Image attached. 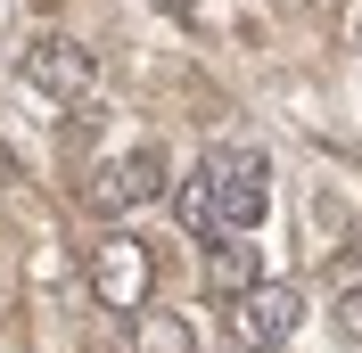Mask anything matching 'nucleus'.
<instances>
[{
  "instance_id": "0eeeda50",
  "label": "nucleus",
  "mask_w": 362,
  "mask_h": 353,
  "mask_svg": "<svg viewBox=\"0 0 362 353\" xmlns=\"http://www.w3.org/2000/svg\"><path fill=\"white\" fill-rule=\"evenodd\" d=\"M132 353H198V329L181 321V312H132Z\"/></svg>"
},
{
  "instance_id": "f257e3e1",
  "label": "nucleus",
  "mask_w": 362,
  "mask_h": 353,
  "mask_svg": "<svg viewBox=\"0 0 362 353\" xmlns=\"http://www.w3.org/2000/svg\"><path fill=\"white\" fill-rule=\"evenodd\" d=\"M206 173H214V214H223V230H255V222L272 214V164L255 148H214Z\"/></svg>"
},
{
  "instance_id": "f8f14e48",
  "label": "nucleus",
  "mask_w": 362,
  "mask_h": 353,
  "mask_svg": "<svg viewBox=\"0 0 362 353\" xmlns=\"http://www.w3.org/2000/svg\"><path fill=\"white\" fill-rule=\"evenodd\" d=\"M165 8H181V0H165Z\"/></svg>"
},
{
  "instance_id": "6e6552de",
  "label": "nucleus",
  "mask_w": 362,
  "mask_h": 353,
  "mask_svg": "<svg viewBox=\"0 0 362 353\" xmlns=\"http://www.w3.org/2000/svg\"><path fill=\"white\" fill-rule=\"evenodd\" d=\"M173 214H181V230H189V239H206V246H214V230H223V214H214V173H206V164H198L189 181H181Z\"/></svg>"
},
{
  "instance_id": "39448f33",
  "label": "nucleus",
  "mask_w": 362,
  "mask_h": 353,
  "mask_svg": "<svg viewBox=\"0 0 362 353\" xmlns=\"http://www.w3.org/2000/svg\"><path fill=\"white\" fill-rule=\"evenodd\" d=\"M296 321H305V296H296L288 280H255L247 296H239V312H230V329L247 337V345H288Z\"/></svg>"
},
{
  "instance_id": "9d476101",
  "label": "nucleus",
  "mask_w": 362,
  "mask_h": 353,
  "mask_svg": "<svg viewBox=\"0 0 362 353\" xmlns=\"http://www.w3.org/2000/svg\"><path fill=\"white\" fill-rule=\"evenodd\" d=\"M354 49H362V0H354Z\"/></svg>"
},
{
  "instance_id": "f03ea898",
  "label": "nucleus",
  "mask_w": 362,
  "mask_h": 353,
  "mask_svg": "<svg viewBox=\"0 0 362 353\" xmlns=\"http://www.w3.org/2000/svg\"><path fill=\"white\" fill-rule=\"evenodd\" d=\"M148 280H157V263H148V246H140L132 230H115V239L90 246V296L107 312H140L148 304Z\"/></svg>"
},
{
  "instance_id": "423d86ee",
  "label": "nucleus",
  "mask_w": 362,
  "mask_h": 353,
  "mask_svg": "<svg viewBox=\"0 0 362 353\" xmlns=\"http://www.w3.org/2000/svg\"><path fill=\"white\" fill-rule=\"evenodd\" d=\"M255 280H264L255 246H239V239H214V246H206V287H214V296H230V304H239Z\"/></svg>"
},
{
  "instance_id": "1a4fd4ad",
  "label": "nucleus",
  "mask_w": 362,
  "mask_h": 353,
  "mask_svg": "<svg viewBox=\"0 0 362 353\" xmlns=\"http://www.w3.org/2000/svg\"><path fill=\"white\" fill-rule=\"evenodd\" d=\"M338 337H346V345H362V280L338 287Z\"/></svg>"
},
{
  "instance_id": "20e7f679",
  "label": "nucleus",
  "mask_w": 362,
  "mask_h": 353,
  "mask_svg": "<svg viewBox=\"0 0 362 353\" xmlns=\"http://www.w3.org/2000/svg\"><path fill=\"white\" fill-rule=\"evenodd\" d=\"M157 189H165V156L157 148H132V156H107V164L90 173L83 205L90 214H132V205H148Z\"/></svg>"
},
{
  "instance_id": "9b49d317",
  "label": "nucleus",
  "mask_w": 362,
  "mask_h": 353,
  "mask_svg": "<svg viewBox=\"0 0 362 353\" xmlns=\"http://www.w3.org/2000/svg\"><path fill=\"white\" fill-rule=\"evenodd\" d=\"M247 353H280V345H247Z\"/></svg>"
},
{
  "instance_id": "7ed1b4c3",
  "label": "nucleus",
  "mask_w": 362,
  "mask_h": 353,
  "mask_svg": "<svg viewBox=\"0 0 362 353\" xmlns=\"http://www.w3.org/2000/svg\"><path fill=\"white\" fill-rule=\"evenodd\" d=\"M25 83L49 90V99H66V107H83L90 90H99V58L74 33H42V42H25Z\"/></svg>"
}]
</instances>
